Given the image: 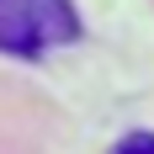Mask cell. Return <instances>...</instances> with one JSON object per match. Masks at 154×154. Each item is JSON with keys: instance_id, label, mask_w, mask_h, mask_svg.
I'll list each match as a JSON object with an SVG mask.
<instances>
[{"instance_id": "7a4b0ae2", "label": "cell", "mask_w": 154, "mask_h": 154, "mask_svg": "<svg viewBox=\"0 0 154 154\" xmlns=\"http://www.w3.org/2000/svg\"><path fill=\"white\" fill-rule=\"evenodd\" d=\"M112 154H154V133H128Z\"/></svg>"}, {"instance_id": "6da1fadb", "label": "cell", "mask_w": 154, "mask_h": 154, "mask_svg": "<svg viewBox=\"0 0 154 154\" xmlns=\"http://www.w3.org/2000/svg\"><path fill=\"white\" fill-rule=\"evenodd\" d=\"M80 37L75 0H0V53L37 59Z\"/></svg>"}]
</instances>
